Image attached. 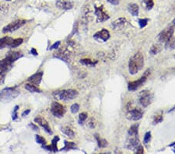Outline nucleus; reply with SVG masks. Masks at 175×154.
Returning <instances> with one entry per match:
<instances>
[{"label": "nucleus", "mask_w": 175, "mask_h": 154, "mask_svg": "<svg viewBox=\"0 0 175 154\" xmlns=\"http://www.w3.org/2000/svg\"><path fill=\"white\" fill-rule=\"evenodd\" d=\"M95 138H96V139L97 140V144H98L99 147L100 148H105L106 146H107L108 143H107V140H106V139H101V138L99 137V136H97V134H96Z\"/></svg>", "instance_id": "obj_22"}, {"label": "nucleus", "mask_w": 175, "mask_h": 154, "mask_svg": "<svg viewBox=\"0 0 175 154\" xmlns=\"http://www.w3.org/2000/svg\"><path fill=\"white\" fill-rule=\"evenodd\" d=\"M23 38H17V39H14L10 47L12 48H17V47L20 46V45H21L22 43H23Z\"/></svg>", "instance_id": "obj_29"}, {"label": "nucleus", "mask_w": 175, "mask_h": 154, "mask_svg": "<svg viewBox=\"0 0 175 154\" xmlns=\"http://www.w3.org/2000/svg\"><path fill=\"white\" fill-rule=\"evenodd\" d=\"M30 126H32V127L33 128V129L34 130H36V131H38V128L37 127V126H35L34 124H30Z\"/></svg>", "instance_id": "obj_45"}, {"label": "nucleus", "mask_w": 175, "mask_h": 154, "mask_svg": "<svg viewBox=\"0 0 175 154\" xmlns=\"http://www.w3.org/2000/svg\"><path fill=\"white\" fill-rule=\"evenodd\" d=\"M36 140H37V143H40V144L45 145V143H46V141H45V139H44L43 137H41V136H36Z\"/></svg>", "instance_id": "obj_37"}, {"label": "nucleus", "mask_w": 175, "mask_h": 154, "mask_svg": "<svg viewBox=\"0 0 175 154\" xmlns=\"http://www.w3.org/2000/svg\"><path fill=\"white\" fill-rule=\"evenodd\" d=\"M71 112L73 113V114H76V113H77L79 111V110H80V105H78V104H74V105H72V106H71Z\"/></svg>", "instance_id": "obj_35"}, {"label": "nucleus", "mask_w": 175, "mask_h": 154, "mask_svg": "<svg viewBox=\"0 0 175 154\" xmlns=\"http://www.w3.org/2000/svg\"><path fill=\"white\" fill-rule=\"evenodd\" d=\"M143 4L145 6L146 10H150L154 7V0H143Z\"/></svg>", "instance_id": "obj_31"}, {"label": "nucleus", "mask_w": 175, "mask_h": 154, "mask_svg": "<svg viewBox=\"0 0 175 154\" xmlns=\"http://www.w3.org/2000/svg\"><path fill=\"white\" fill-rule=\"evenodd\" d=\"M30 112V110H29V109L27 110V111H23V114H22V116H23V117L27 116V114H28Z\"/></svg>", "instance_id": "obj_42"}, {"label": "nucleus", "mask_w": 175, "mask_h": 154, "mask_svg": "<svg viewBox=\"0 0 175 154\" xmlns=\"http://www.w3.org/2000/svg\"><path fill=\"white\" fill-rule=\"evenodd\" d=\"M150 139H151V132H148L146 133L145 136H144V143H148L150 141Z\"/></svg>", "instance_id": "obj_36"}, {"label": "nucleus", "mask_w": 175, "mask_h": 154, "mask_svg": "<svg viewBox=\"0 0 175 154\" xmlns=\"http://www.w3.org/2000/svg\"><path fill=\"white\" fill-rule=\"evenodd\" d=\"M53 96L55 97V99L68 101L75 99L78 96V92L75 89H63V90L55 91L53 93Z\"/></svg>", "instance_id": "obj_3"}, {"label": "nucleus", "mask_w": 175, "mask_h": 154, "mask_svg": "<svg viewBox=\"0 0 175 154\" xmlns=\"http://www.w3.org/2000/svg\"><path fill=\"white\" fill-rule=\"evenodd\" d=\"M138 132V124H133L130 127L128 130V135L129 136H137Z\"/></svg>", "instance_id": "obj_21"}, {"label": "nucleus", "mask_w": 175, "mask_h": 154, "mask_svg": "<svg viewBox=\"0 0 175 154\" xmlns=\"http://www.w3.org/2000/svg\"><path fill=\"white\" fill-rule=\"evenodd\" d=\"M87 116H88V115H87V113L86 112L81 113V114L79 115V121H80V122L83 123L84 121H85L86 120H87Z\"/></svg>", "instance_id": "obj_33"}, {"label": "nucleus", "mask_w": 175, "mask_h": 154, "mask_svg": "<svg viewBox=\"0 0 175 154\" xmlns=\"http://www.w3.org/2000/svg\"><path fill=\"white\" fill-rule=\"evenodd\" d=\"M128 10L131 14L134 17H137L138 15V11H139V7L137 4L131 3L128 5Z\"/></svg>", "instance_id": "obj_19"}, {"label": "nucleus", "mask_w": 175, "mask_h": 154, "mask_svg": "<svg viewBox=\"0 0 175 154\" xmlns=\"http://www.w3.org/2000/svg\"><path fill=\"white\" fill-rule=\"evenodd\" d=\"M128 25V21L125 18H119L112 23L111 26L115 30H120L125 28Z\"/></svg>", "instance_id": "obj_13"}, {"label": "nucleus", "mask_w": 175, "mask_h": 154, "mask_svg": "<svg viewBox=\"0 0 175 154\" xmlns=\"http://www.w3.org/2000/svg\"><path fill=\"white\" fill-rule=\"evenodd\" d=\"M7 1H10V0H7Z\"/></svg>", "instance_id": "obj_48"}, {"label": "nucleus", "mask_w": 175, "mask_h": 154, "mask_svg": "<svg viewBox=\"0 0 175 154\" xmlns=\"http://www.w3.org/2000/svg\"><path fill=\"white\" fill-rule=\"evenodd\" d=\"M42 76H43V72H39V73H35L33 76H31L30 77L28 78V82L30 83V84L35 85H39L41 82Z\"/></svg>", "instance_id": "obj_16"}, {"label": "nucleus", "mask_w": 175, "mask_h": 154, "mask_svg": "<svg viewBox=\"0 0 175 154\" xmlns=\"http://www.w3.org/2000/svg\"><path fill=\"white\" fill-rule=\"evenodd\" d=\"M95 15L97 16V23H103L104 21H107L110 17L108 14L103 10V7L102 6H95Z\"/></svg>", "instance_id": "obj_11"}, {"label": "nucleus", "mask_w": 175, "mask_h": 154, "mask_svg": "<svg viewBox=\"0 0 175 154\" xmlns=\"http://www.w3.org/2000/svg\"><path fill=\"white\" fill-rule=\"evenodd\" d=\"M149 74H150V72H149L148 70V71L146 72L145 74H144L139 80H135V81L133 82H130L128 85V90H130V91H135L138 88L141 87V86H142V84L146 82V80L147 76H148Z\"/></svg>", "instance_id": "obj_7"}, {"label": "nucleus", "mask_w": 175, "mask_h": 154, "mask_svg": "<svg viewBox=\"0 0 175 154\" xmlns=\"http://www.w3.org/2000/svg\"><path fill=\"white\" fill-rule=\"evenodd\" d=\"M58 8L63 10H68L73 7V3L70 0H58L56 2Z\"/></svg>", "instance_id": "obj_15"}, {"label": "nucleus", "mask_w": 175, "mask_h": 154, "mask_svg": "<svg viewBox=\"0 0 175 154\" xmlns=\"http://www.w3.org/2000/svg\"><path fill=\"white\" fill-rule=\"evenodd\" d=\"M162 51V46L160 44H155L153 46L150 48V54L152 55H157L158 53H160V51Z\"/></svg>", "instance_id": "obj_20"}, {"label": "nucleus", "mask_w": 175, "mask_h": 154, "mask_svg": "<svg viewBox=\"0 0 175 154\" xmlns=\"http://www.w3.org/2000/svg\"><path fill=\"white\" fill-rule=\"evenodd\" d=\"M13 38L10 37H4V38L0 39V49L6 48V47H10L13 41Z\"/></svg>", "instance_id": "obj_18"}, {"label": "nucleus", "mask_w": 175, "mask_h": 154, "mask_svg": "<svg viewBox=\"0 0 175 154\" xmlns=\"http://www.w3.org/2000/svg\"><path fill=\"white\" fill-rule=\"evenodd\" d=\"M174 25H172L170 27H167V28L164 29L161 33L159 34L158 40L159 41L162 42V43H166L169 39L173 37V31H174Z\"/></svg>", "instance_id": "obj_6"}, {"label": "nucleus", "mask_w": 175, "mask_h": 154, "mask_svg": "<svg viewBox=\"0 0 175 154\" xmlns=\"http://www.w3.org/2000/svg\"><path fill=\"white\" fill-rule=\"evenodd\" d=\"M175 146V142H174V143H171V144L170 145V146Z\"/></svg>", "instance_id": "obj_46"}, {"label": "nucleus", "mask_w": 175, "mask_h": 154, "mask_svg": "<svg viewBox=\"0 0 175 154\" xmlns=\"http://www.w3.org/2000/svg\"><path fill=\"white\" fill-rule=\"evenodd\" d=\"M144 65V58L140 52L135 54L131 57L128 62V70L129 73L135 75L142 69Z\"/></svg>", "instance_id": "obj_2"}, {"label": "nucleus", "mask_w": 175, "mask_h": 154, "mask_svg": "<svg viewBox=\"0 0 175 154\" xmlns=\"http://www.w3.org/2000/svg\"><path fill=\"white\" fill-rule=\"evenodd\" d=\"M166 48L167 49H174L175 48V38H173L172 37L170 39H169L167 42H166Z\"/></svg>", "instance_id": "obj_30"}, {"label": "nucleus", "mask_w": 175, "mask_h": 154, "mask_svg": "<svg viewBox=\"0 0 175 154\" xmlns=\"http://www.w3.org/2000/svg\"><path fill=\"white\" fill-rule=\"evenodd\" d=\"M60 44H61V42L60 41H57V42H55V44H54L53 45H52V47H51V49H56V48H58V46L60 45Z\"/></svg>", "instance_id": "obj_41"}, {"label": "nucleus", "mask_w": 175, "mask_h": 154, "mask_svg": "<svg viewBox=\"0 0 175 154\" xmlns=\"http://www.w3.org/2000/svg\"><path fill=\"white\" fill-rule=\"evenodd\" d=\"M107 2H108L109 3L112 4V5L116 6V5H119V0H107Z\"/></svg>", "instance_id": "obj_40"}, {"label": "nucleus", "mask_w": 175, "mask_h": 154, "mask_svg": "<svg viewBox=\"0 0 175 154\" xmlns=\"http://www.w3.org/2000/svg\"><path fill=\"white\" fill-rule=\"evenodd\" d=\"M23 56L20 51L10 52L4 59L0 61V74H5L11 68V65L18 58Z\"/></svg>", "instance_id": "obj_1"}, {"label": "nucleus", "mask_w": 175, "mask_h": 154, "mask_svg": "<svg viewBox=\"0 0 175 154\" xmlns=\"http://www.w3.org/2000/svg\"><path fill=\"white\" fill-rule=\"evenodd\" d=\"M61 130H62V132H63L65 136H68V137L73 138L74 136H75V133H74V132L72 131L70 128H68V127L62 128V129Z\"/></svg>", "instance_id": "obj_26"}, {"label": "nucleus", "mask_w": 175, "mask_h": 154, "mask_svg": "<svg viewBox=\"0 0 175 154\" xmlns=\"http://www.w3.org/2000/svg\"><path fill=\"white\" fill-rule=\"evenodd\" d=\"M80 63L84 65H87V66H94L97 63V61H93L89 58H84V59L80 60Z\"/></svg>", "instance_id": "obj_23"}, {"label": "nucleus", "mask_w": 175, "mask_h": 154, "mask_svg": "<svg viewBox=\"0 0 175 154\" xmlns=\"http://www.w3.org/2000/svg\"><path fill=\"white\" fill-rule=\"evenodd\" d=\"M59 140V138L58 137H55L54 139L52 140V145L50 146H46L47 149H49V150L52 151V152H56L57 151V143H58V141Z\"/></svg>", "instance_id": "obj_25"}, {"label": "nucleus", "mask_w": 175, "mask_h": 154, "mask_svg": "<svg viewBox=\"0 0 175 154\" xmlns=\"http://www.w3.org/2000/svg\"><path fill=\"white\" fill-rule=\"evenodd\" d=\"M131 139H128L125 143V147L129 150H135L137 146L139 145V140L137 136H131Z\"/></svg>", "instance_id": "obj_14"}, {"label": "nucleus", "mask_w": 175, "mask_h": 154, "mask_svg": "<svg viewBox=\"0 0 175 154\" xmlns=\"http://www.w3.org/2000/svg\"><path fill=\"white\" fill-rule=\"evenodd\" d=\"M34 121L35 122H37L38 124H40L41 127H43L44 129H45L47 132L49 133V134H52V129H51L50 126H49V123L47 122V121L45 119V118L38 117V118H35Z\"/></svg>", "instance_id": "obj_17"}, {"label": "nucleus", "mask_w": 175, "mask_h": 154, "mask_svg": "<svg viewBox=\"0 0 175 154\" xmlns=\"http://www.w3.org/2000/svg\"><path fill=\"white\" fill-rule=\"evenodd\" d=\"M143 116V113L138 108H128V114L127 118L132 121H138Z\"/></svg>", "instance_id": "obj_10"}, {"label": "nucleus", "mask_w": 175, "mask_h": 154, "mask_svg": "<svg viewBox=\"0 0 175 154\" xmlns=\"http://www.w3.org/2000/svg\"><path fill=\"white\" fill-rule=\"evenodd\" d=\"M93 38L95 39L97 41H101L105 42L107 41L110 38V33L106 29H102L100 31L97 32L95 34L93 35Z\"/></svg>", "instance_id": "obj_12"}, {"label": "nucleus", "mask_w": 175, "mask_h": 154, "mask_svg": "<svg viewBox=\"0 0 175 154\" xmlns=\"http://www.w3.org/2000/svg\"><path fill=\"white\" fill-rule=\"evenodd\" d=\"M52 114L57 118H62L65 113V108L58 102H53L51 108Z\"/></svg>", "instance_id": "obj_9"}, {"label": "nucleus", "mask_w": 175, "mask_h": 154, "mask_svg": "<svg viewBox=\"0 0 175 154\" xmlns=\"http://www.w3.org/2000/svg\"><path fill=\"white\" fill-rule=\"evenodd\" d=\"M4 76H5V74H0V83H2L3 82Z\"/></svg>", "instance_id": "obj_44"}, {"label": "nucleus", "mask_w": 175, "mask_h": 154, "mask_svg": "<svg viewBox=\"0 0 175 154\" xmlns=\"http://www.w3.org/2000/svg\"><path fill=\"white\" fill-rule=\"evenodd\" d=\"M26 23V20H17L16 21L12 22L10 24L6 26L2 30L3 33H9V32H13L18 30L20 27H22L23 25Z\"/></svg>", "instance_id": "obj_8"}, {"label": "nucleus", "mask_w": 175, "mask_h": 154, "mask_svg": "<svg viewBox=\"0 0 175 154\" xmlns=\"http://www.w3.org/2000/svg\"><path fill=\"white\" fill-rule=\"evenodd\" d=\"M76 149V145L75 143L68 142V141H65V147L63 148L64 150H70V149Z\"/></svg>", "instance_id": "obj_28"}, {"label": "nucleus", "mask_w": 175, "mask_h": 154, "mask_svg": "<svg viewBox=\"0 0 175 154\" xmlns=\"http://www.w3.org/2000/svg\"><path fill=\"white\" fill-rule=\"evenodd\" d=\"M87 127H89L90 128H94L96 127V125H97V121H96V120L94 119V118H90V119L88 120V121L87 122Z\"/></svg>", "instance_id": "obj_32"}, {"label": "nucleus", "mask_w": 175, "mask_h": 154, "mask_svg": "<svg viewBox=\"0 0 175 154\" xmlns=\"http://www.w3.org/2000/svg\"><path fill=\"white\" fill-rule=\"evenodd\" d=\"M25 88L26 89L28 90V91L32 92V93H40L41 92L40 89H38L35 85L30 84V83H27V84H26Z\"/></svg>", "instance_id": "obj_24"}, {"label": "nucleus", "mask_w": 175, "mask_h": 154, "mask_svg": "<svg viewBox=\"0 0 175 154\" xmlns=\"http://www.w3.org/2000/svg\"><path fill=\"white\" fill-rule=\"evenodd\" d=\"M148 23V19H139L138 20V24H139L140 28H143L147 25Z\"/></svg>", "instance_id": "obj_34"}, {"label": "nucleus", "mask_w": 175, "mask_h": 154, "mask_svg": "<svg viewBox=\"0 0 175 154\" xmlns=\"http://www.w3.org/2000/svg\"><path fill=\"white\" fill-rule=\"evenodd\" d=\"M30 52H31V54L32 55H37L38 54H37V51L34 49V48H32L31 49V51H30Z\"/></svg>", "instance_id": "obj_43"}, {"label": "nucleus", "mask_w": 175, "mask_h": 154, "mask_svg": "<svg viewBox=\"0 0 175 154\" xmlns=\"http://www.w3.org/2000/svg\"><path fill=\"white\" fill-rule=\"evenodd\" d=\"M19 109V107L18 106H16L15 108H14V111H13V114H12V118H13V120L14 121H15V120H17V110Z\"/></svg>", "instance_id": "obj_38"}, {"label": "nucleus", "mask_w": 175, "mask_h": 154, "mask_svg": "<svg viewBox=\"0 0 175 154\" xmlns=\"http://www.w3.org/2000/svg\"><path fill=\"white\" fill-rule=\"evenodd\" d=\"M173 152H175V148H174V149H173Z\"/></svg>", "instance_id": "obj_47"}, {"label": "nucleus", "mask_w": 175, "mask_h": 154, "mask_svg": "<svg viewBox=\"0 0 175 154\" xmlns=\"http://www.w3.org/2000/svg\"><path fill=\"white\" fill-rule=\"evenodd\" d=\"M163 121V111H159L155 114L154 118V124H158Z\"/></svg>", "instance_id": "obj_27"}, {"label": "nucleus", "mask_w": 175, "mask_h": 154, "mask_svg": "<svg viewBox=\"0 0 175 154\" xmlns=\"http://www.w3.org/2000/svg\"><path fill=\"white\" fill-rule=\"evenodd\" d=\"M20 92L15 88H6L0 93V101L9 102L17 97Z\"/></svg>", "instance_id": "obj_4"}, {"label": "nucleus", "mask_w": 175, "mask_h": 154, "mask_svg": "<svg viewBox=\"0 0 175 154\" xmlns=\"http://www.w3.org/2000/svg\"><path fill=\"white\" fill-rule=\"evenodd\" d=\"M135 152L138 154H142L144 152V149L141 145H138L137 148L135 149Z\"/></svg>", "instance_id": "obj_39"}, {"label": "nucleus", "mask_w": 175, "mask_h": 154, "mask_svg": "<svg viewBox=\"0 0 175 154\" xmlns=\"http://www.w3.org/2000/svg\"><path fill=\"white\" fill-rule=\"evenodd\" d=\"M153 101V94L149 90H143L138 95V102L142 107L146 108Z\"/></svg>", "instance_id": "obj_5"}]
</instances>
